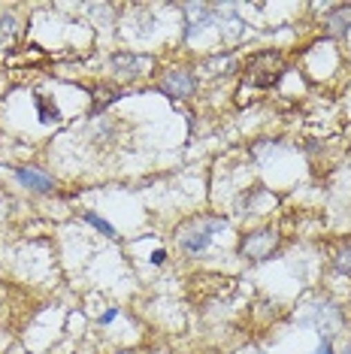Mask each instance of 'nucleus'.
Returning a JSON list of instances; mask_svg holds the SVG:
<instances>
[{"label": "nucleus", "instance_id": "f257e3e1", "mask_svg": "<svg viewBox=\"0 0 351 354\" xmlns=\"http://www.w3.org/2000/svg\"><path fill=\"white\" fill-rule=\"evenodd\" d=\"M227 218L225 215H200V218L188 221L185 227L179 230V248L188 257H200L203 252H209L212 236L218 230H227Z\"/></svg>", "mask_w": 351, "mask_h": 354}, {"label": "nucleus", "instance_id": "f03ea898", "mask_svg": "<svg viewBox=\"0 0 351 354\" xmlns=\"http://www.w3.org/2000/svg\"><path fill=\"white\" fill-rule=\"evenodd\" d=\"M276 248H278V230L273 227V224L254 227L249 233H243V239H239V254L252 263L269 261V257L276 254Z\"/></svg>", "mask_w": 351, "mask_h": 354}, {"label": "nucleus", "instance_id": "7ed1b4c3", "mask_svg": "<svg viewBox=\"0 0 351 354\" xmlns=\"http://www.w3.org/2000/svg\"><path fill=\"white\" fill-rule=\"evenodd\" d=\"M285 76V64L278 52H258L245 64V82L254 88H273Z\"/></svg>", "mask_w": 351, "mask_h": 354}, {"label": "nucleus", "instance_id": "20e7f679", "mask_svg": "<svg viewBox=\"0 0 351 354\" xmlns=\"http://www.w3.org/2000/svg\"><path fill=\"white\" fill-rule=\"evenodd\" d=\"M342 312H339V306L336 303H330V300H312L306 306V312H303V318H300V324L303 327H312L318 336H333L336 330L342 327Z\"/></svg>", "mask_w": 351, "mask_h": 354}, {"label": "nucleus", "instance_id": "39448f33", "mask_svg": "<svg viewBox=\"0 0 351 354\" xmlns=\"http://www.w3.org/2000/svg\"><path fill=\"white\" fill-rule=\"evenodd\" d=\"M158 91L167 94L170 100H188L197 91V76L188 67H170L158 82Z\"/></svg>", "mask_w": 351, "mask_h": 354}, {"label": "nucleus", "instance_id": "423d86ee", "mask_svg": "<svg viewBox=\"0 0 351 354\" xmlns=\"http://www.w3.org/2000/svg\"><path fill=\"white\" fill-rule=\"evenodd\" d=\"M15 179H19L21 188L34 191V194H49L55 188V179L39 170V167H15Z\"/></svg>", "mask_w": 351, "mask_h": 354}, {"label": "nucleus", "instance_id": "0eeeda50", "mask_svg": "<svg viewBox=\"0 0 351 354\" xmlns=\"http://www.w3.org/2000/svg\"><path fill=\"white\" fill-rule=\"evenodd\" d=\"M149 64H151L149 58H140V55H133V52H118V55H113V70H115V76H118V79H127V82L140 79L142 73H146Z\"/></svg>", "mask_w": 351, "mask_h": 354}, {"label": "nucleus", "instance_id": "6e6552de", "mask_svg": "<svg viewBox=\"0 0 351 354\" xmlns=\"http://www.w3.org/2000/svg\"><path fill=\"white\" fill-rule=\"evenodd\" d=\"M182 10L194 12V19L185 21V37H188V39L197 37V30L209 28L212 21H215V10H212V6H206V3H188V6H182Z\"/></svg>", "mask_w": 351, "mask_h": 354}, {"label": "nucleus", "instance_id": "1a4fd4ad", "mask_svg": "<svg viewBox=\"0 0 351 354\" xmlns=\"http://www.w3.org/2000/svg\"><path fill=\"white\" fill-rule=\"evenodd\" d=\"M324 30L330 37H336V39L348 37L351 34V3L348 6H336V10L327 15V19H324Z\"/></svg>", "mask_w": 351, "mask_h": 354}, {"label": "nucleus", "instance_id": "9d476101", "mask_svg": "<svg viewBox=\"0 0 351 354\" xmlns=\"http://www.w3.org/2000/svg\"><path fill=\"white\" fill-rule=\"evenodd\" d=\"M34 106H37V115L43 124H58L61 122V109L58 103L52 97H46V94H34Z\"/></svg>", "mask_w": 351, "mask_h": 354}, {"label": "nucleus", "instance_id": "9b49d317", "mask_svg": "<svg viewBox=\"0 0 351 354\" xmlns=\"http://www.w3.org/2000/svg\"><path fill=\"white\" fill-rule=\"evenodd\" d=\"M15 37H19V19H15V12H3L0 15V49L12 46Z\"/></svg>", "mask_w": 351, "mask_h": 354}, {"label": "nucleus", "instance_id": "f8f14e48", "mask_svg": "<svg viewBox=\"0 0 351 354\" xmlns=\"http://www.w3.org/2000/svg\"><path fill=\"white\" fill-rule=\"evenodd\" d=\"M263 197H267V188H263V185H254L252 191H245V194L239 197L236 209H239V212H245V209H249V212H258V203Z\"/></svg>", "mask_w": 351, "mask_h": 354}, {"label": "nucleus", "instance_id": "ddd939ff", "mask_svg": "<svg viewBox=\"0 0 351 354\" xmlns=\"http://www.w3.org/2000/svg\"><path fill=\"white\" fill-rule=\"evenodd\" d=\"M82 218H85L88 224H91V227H94V230H100V233H103V236L115 239V227H113V224H109L106 218H100V215H97V212H82Z\"/></svg>", "mask_w": 351, "mask_h": 354}, {"label": "nucleus", "instance_id": "4468645a", "mask_svg": "<svg viewBox=\"0 0 351 354\" xmlns=\"http://www.w3.org/2000/svg\"><path fill=\"white\" fill-rule=\"evenodd\" d=\"M336 270L342 272V276L351 279V243L342 245V252L336 254Z\"/></svg>", "mask_w": 351, "mask_h": 354}, {"label": "nucleus", "instance_id": "2eb2a0df", "mask_svg": "<svg viewBox=\"0 0 351 354\" xmlns=\"http://www.w3.org/2000/svg\"><path fill=\"white\" fill-rule=\"evenodd\" d=\"M312 354H333V339L330 336H321V339H318V348Z\"/></svg>", "mask_w": 351, "mask_h": 354}, {"label": "nucleus", "instance_id": "dca6fc26", "mask_svg": "<svg viewBox=\"0 0 351 354\" xmlns=\"http://www.w3.org/2000/svg\"><path fill=\"white\" fill-rule=\"evenodd\" d=\"M115 315H118L115 309H106V312H103V315H100V324H103V327H106V324H113Z\"/></svg>", "mask_w": 351, "mask_h": 354}, {"label": "nucleus", "instance_id": "f3484780", "mask_svg": "<svg viewBox=\"0 0 351 354\" xmlns=\"http://www.w3.org/2000/svg\"><path fill=\"white\" fill-rule=\"evenodd\" d=\"M164 261H167V252H164V248H158V252L151 254V263H155V267H161Z\"/></svg>", "mask_w": 351, "mask_h": 354}, {"label": "nucleus", "instance_id": "a211bd4d", "mask_svg": "<svg viewBox=\"0 0 351 354\" xmlns=\"http://www.w3.org/2000/svg\"><path fill=\"white\" fill-rule=\"evenodd\" d=\"M342 354H351V342L345 345V348H342Z\"/></svg>", "mask_w": 351, "mask_h": 354}]
</instances>
